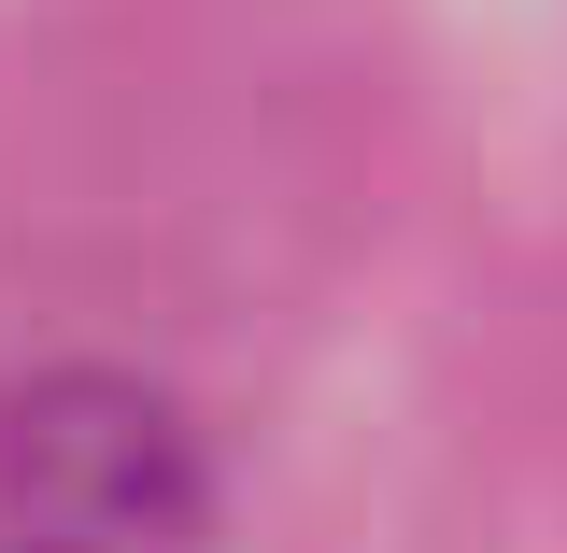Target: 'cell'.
Listing matches in <instances>:
<instances>
[{"instance_id":"6da1fadb","label":"cell","mask_w":567,"mask_h":553,"mask_svg":"<svg viewBox=\"0 0 567 553\" xmlns=\"http://www.w3.org/2000/svg\"><path fill=\"white\" fill-rule=\"evenodd\" d=\"M199 440L128 369L0 398V553H199Z\"/></svg>"}]
</instances>
